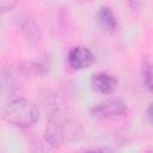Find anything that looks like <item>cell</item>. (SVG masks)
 <instances>
[{"label": "cell", "mask_w": 153, "mask_h": 153, "mask_svg": "<svg viewBox=\"0 0 153 153\" xmlns=\"http://www.w3.org/2000/svg\"><path fill=\"white\" fill-rule=\"evenodd\" d=\"M4 120L22 129L33 127L39 120V110L37 105L26 98H16L8 102L2 111Z\"/></svg>", "instance_id": "7a4b0ae2"}, {"label": "cell", "mask_w": 153, "mask_h": 153, "mask_svg": "<svg viewBox=\"0 0 153 153\" xmlns=\"http://www.w3.org/2000/svg\"><path fill=\"white\" fill-rule=\"evenodd\" d=\"M17 25L22 33L31 42H38L41 39V31L37 23L25 13H18L16 17Z\"/></svg>", "instance_id": "8992f818"}, {"label": "cell", "mask_w": 153, "mask_h": 153, "mask_svg": "<svg viewBox=\"0 0 153 153\" xmlns=\"http://www.w3.org/2000/svg\"><path fill=\"white\" fill-rule=\"evenodd\" d=\"M141 75L145 87L151 92L152 91V61L148 56L143 57L141 63Z\"/></svg>", "instance_id": "ba28073f"}, {"label": "cell", "mask_w": 153, "mask_h": 153, "mask_svg": "<svg viewBox=\"0 0 153 153\" xmlns=\"http://www.w3.org/2000/svg\"><path fill=\"white\" fill-rule=\"evenodd\" d=\"M143 153H152V149H151V148H148V149H147V151H145Z\"/></svg>", "instance_id": "4fadbf2b"}, {"label": "cell", "mask_w": 153, "mask_h": 153, "mask_svg": "<svg viewBox=\"0 0 153 153\" xmlns=\"http://www.w3.org/2000/svg\"><path fill=\"white\" fill-rule=\"evenodd\" d=\"M84 153H103L102 151H96V149H92V151H86Z\"/></svg>", "instance_id": "7c38bea8"}, {"label": "cell", "mask_w": 153, "mask_h": 153, "mask_svg": "<svg viewBox=\"0 0 153 153\" xmlns=\"http://www.w3.org/2000/svg\"><path fill=\"white\" fill-rule=\"evenodd\" d=\"M127 104L118 98H110L98 103L91 109V115L96 118H112L127 112Z\"/></svg>", "instance_id": "3957f363"}, {"label": "cell", "mask_w": 153, "mask_h": 153, "mask_svg": "<svg viewBox=\"0 0 153 153\" xmlns=\"http://www.w3.org/2000/svg\"><path fill=\"white\" fill-rule=\"evenodd\" d=\"M50 115L45 128V141L53 146L57 147L65 142L76 140L81 136L82 129L75 121L67 117L62 103L59 97L49 102Z\"/></svg>", "instance_id": "6da1fadb"}, {"label": "cell", "mask_w": 153, "mask_h": 153, "mask_svg": "<svg viewBox=\"0 0 153 153\" xmlns=\"http://www.w3.org/2000/svg\"><path fill=\"white\" fill-rule=\"evenodd\" d=\"M147 117H148L149 122H152V115H151V104H149V106H148V109H147Z\"/></svg>", "instance_id": "30bf717a"}, {"label": "cell", "mask_w": 153, "mask_h": 153, "mask_svg": "<svg viewBox=\"0 0 153 153\" xmlns=\"http://www.w3.org/2000/svg\"><path fill=\"white\" fill-rule=\"evenodd\" d=\"M16 5H17L16 1H4V0H0V14L6 13V12L13 10Z\"/></svg>", "instance_id": "9c48e42d"}, {"label": "cell", "mask_w": 153, "mask_h": 153, "mask_svg": "<svg viewBox=\"0 0 153 153\" xmlns=\"http://www.w3.org/2000/svg\"><path fill=\"white\" fill-rule=\"evenodd\" d=\"M2 88H4V85H2V79H1V75H0V98H1V94H2Z\"/></svg>", "instance_id": "8fae6325"}, {"label": "cell", "mask_w": 153, "mask_h": 153, "mask_svg": "<svg viewBox=\"0 0 153 153\" xmlns=\"http://www.w3.org/2000/svg\"><path fill=\"white\" fill-rule=\"evenodd\" d=\"M67 60H68V65L73 69L81 71V69L88 68L93 63L94 56H93V53L87 47L75 45L69 49Z\"/></svg>", "instance_id": "277c9868"}, {"label": "cell", "mask_w": 153, "mask_h": 153, "mask_svg": "<svg viewBox=\"0 0 153 153\" xmlns=\"http://www.w3.org/2000/svg\"><path fill=\"white\" fill-rule=\"evenodd\" d=\"M99 26L105 32H114L117 27V19L109 6H102L97 13Z\"/></svg>", "instance_id": "52a82bcc"}, {"label": "cell", "mask_w": 153, "mask_h": 153, "mask_svg": "<svg viewBox=\"0 0 153 153\" xmlns=\"http://www.w3.org/2000/svg\"><path fill=\"white\" fill-rule=\"evenodd\" d=\"M117 78L112 74L99 72L92 75L91 78V87L93 91L102 94H111L117 88Z\"/></svg>", "instance_id": "5b68a950"}]
</instances>
